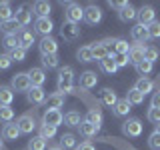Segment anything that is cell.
Listing matches in <instances>:
<instances>
[{"label": "cell", "mask_w": 160, "mask_h": 150, "mask_svg": "<svg viewBox=\"0 0 160 150\" xmlns=\"http://www.w3.org/2000/svg\"><path fill=\"white\" fill-rule=\"evenodd\" d=\"M72 88H74V70L70 66L60 68V72H58V92L66 96L68 92H72Z\"/></svg>", "instance_id": "1"}, {"label": "cell", "mask_w": 160, "mask_h": 150, "mask_svg": "<svg viewBox=\"0 0 160 150\" xmlns=\"http://www.w3.org/2000/svg\"><path fill=\"white\" fill-rule=\"evenodd\" d=\"M108 48V54L110 56H118V54H128L130 50V44L126 42L124 38H114V40H104Z\"/></svg>", "instance_id": "2"}, {"label": "cell", "mask_w": 160, "mask_h": 150, "mask_svg": "<svg viewBox=\"0 0 160 150\" xmlns=\"http://www.w3.org/2000/svg\"><path fill=\"white\" fill-rule=\"evenodd\" d=\"M10 88L14 90V92H28L30 88H32V84H30V78H28V72H18L12 76V82H10Z\"/></svg>", "instance_id": "3"}, {"label": "cell", "mask_w": 160, "mask_h": 150, "mask_svg": "<svg viewBox=\"0 0 160 150\" xmlns=\"http://www.w3.org/2000/svg\"><path fill=\"white\" fill-rule=\"evenodd\" d=\"M80 20H84V8L80 6V4H72V2H70L66 6V12H64V22L78 24Z\"/></svg>", "instance_id": "4"}, {"label": "cell", "mask_w": 160, "mask_h": 150, "mask_svg": "<svg viewBox=\"0 0 160 150\" xmlns=\"http://www.w3.org/2000/svg\"><path fill=\"white\" fill-rule=\"evenodd\" d=\"M136 18H138V24L148 26V24H152L154 20H156V12H154V8L150 6V4H144L142 8L136 10Z\"/></svg>", "instance_id": "5"}, {"label": "cell", "mask_w": 160, "mask_h": 150, "mask_svg": "<svg viewBox=\"0 0 160 150\" xmlns=\"http://www.w3.org/2000/svg\"><path fill=\"white\" fill-rule=\"evenodd\" d=\"M122 132L130 138H136V136L142 134V122H140L138 118H128L126 122L122 124Z\"/></svg>", "instance_id": "6"}, {"label": "cell", "mask_w": 160, "mask_h": 150, "mask_svg": "<svg viewBox=\"0 0 160 150\" xmlns=\"http://www.w3.org/2000/svg\"><path fill=\"white\" fill-rule=\"evenodd\" d=\"M16 126L20 130V134H30L36 128V120H34L32 114H22V116L16 120Z\"/></svg>", "instance_id": "7"}, {"label": "cell", "mask_w": 160, "mask_h": 150, "mask_svg": "<svg viewBox=\"0 0 160 150\" xmlns=\"http://www.w3.org/2000/svg\"><path fill=\"white\" fill-rule=\"evenodd\" d=\"M60 36H62L66 42H72L80 36V28L78 24H72V22H64L62 28H60Z\"/></svg>", "instance_id": "8"}, {"label": "cell", "mask_w": 160, "mask_h": 150, "mask_svg": "<svg viewBox=\"0 0 160 150\" xmlns=\"http://www.w3.org/2000/svg\"><path fill=\"white\" fill-rule=\"evenodd\" d=\"M26 94H28V102L34 104V106H40V104L46 102V92H44L42 86H32Z\"/></svg>", "instance_id": "9"}, {"label": "cell", "mask_w": 160, "mask_h": 150, "mask_svg": "<svg viewBox=\"0 0 160 150\" xmlns=\"http://www.w3.org/2000/svg\"><path fill=\"white\" fill-rule=\"evenodd\" d=\"M130 36H132V40H134L136 44H142V46H144V42H148V40H150L148 28L142 26V24H136V26H132V30H130Z\"/></svg>", "instance_id": "10"}, {"label": "cell", "mask_w": 160, "mask_h": 150, "mask_svg": "<svg viewBox=\"0 0 160 150\" xmlns=\"http://www.w3.org/2000/svg\"><path fill=\"white\" fill-rule=\"evenodd\" d=\"M34 30H36L38 34H42V38L50 36V32L54 30V24L50 18H36V22H34Z\"/></svg>", "instance_id": "11"}, {"label": "cell", "mask_w": 160, "mask_h": 150, "mask_svg": "<svg viewBox=\"0 0 160 150\" xmlns=\"http://www.w3.org/2000/svg\"><path fill=\"white\" fill-rule=\"evenodd\" d=\"M64 122V114L60 110H46L42 116V124H50V126H58Z\"/></svg>", "instance_id": "12"}, {"label": "cell", "mask_w": 160, "mask_h": 150, "mask_svg": "<svg viewBox=\"0 0 160 150\" xmlns=\"http://www.w3.org/2000/svg\"><path fill=\"white\" fill-rule=\"evenodd\" d=\"M38 48H40V54H42V56L44 54H56L58 52V42L52 36H46V38L40 40Z\"/></svg>", "instance_id": "13"}, {"label": "cell", "mask_w": 160, "mask_h": 150, "mask_svg": "<svg viewBox=\"0 0 160 150\" xmlns=\"http://www.w3.org/2000/svg\"><path fill=\"white\" fill-rule=\"evenodd\" d=\"M84 20H86L88 24H98L100 20H102V10L98 6H94V4H90V6L84 8Z\"/></svg>", "instance_id": "14"}, {"label": "cell", "mask_w": 160, "mask_h": 150, "mask_svg": "<svg viewBox=\"0 0 160 150\" xmlns=\"http://www.w3.org/2000/svg\"><path fill=\"white\" fill-rule=\"evenodd\" d=\"M64 100H66V96L60 92H54L50 94V96L46 98V102H44V106H46V110H60L64 106Z\"/></svg>", "instance_id": "15"}, {"label": "cell", "mask_w": 160, "mask_h": 150, "mask_svg": "<svg viewBox=\"0 0 160 150\" xmlns=\"http://www.w3.org/2000/svg\"><path fill=\"white\" fill-rule=\"evenodd\" d=\"M16 36H18V44H20V48H24V50L32 48V44H34V32H32V30L22 28V30H20V32L16 34Z\"/></svg>", "instance_id": "16"}, {"label": "cell", "mask_w": 160, "mask_h": 150, "mask_svg": "<svg viewBox=\"0 0 160 150\" xmlns=\"http://www.w3.org/2000/svg\"><path fill=\"white\" fill-rule=\"evenodd\" d=\"M32 14H34V12H30L26 6H20V8L16 10V14H14V20L20 24V28H26L28 24L32 22Z\"/></svg>", "instance_id": "17"}, {"label": "cell", "mask_w": 160, "mask_h": 150, "mask_svg": "<svg viewBox=\"0 0 160 150\" xmlns=\"http://www.w3.org/2000/svg\"><path fill=\"white\" fill-rule=\"evenodd\" d=\"M144 48L146 46H142V44H132L128 50V62H132L134 66H136L138 62H142L144 60Z\"/></svg>", "instance_id": "18"}, {"label": "cell", "mask_w": 160, "mask_h": 150, "mask_svg": "<svg viewBox=\"0 0 160 150\" xmlns=\"http://www.w3.org/2000/svg\"><path fill=\"white\" fill-rule=\"evenodd\" d=\"M98 84V76H96V72H92V70H86V72H82L80 74V86L82 88H94Z\"/></svg>", "instance_id": "19"}, {"label": "cell", "mask_w": 160, "mask_h": 150, "mask_svg": "<svg viewBox=\"0 0 160 150\" xmlns=\"http://www.w3.org/2000/svg\"><path fill=\"white\" fill-rule=\"evenodd\" d=\"M28 78H30V84H32V86H42V84L46 82V74H44L42 68H30Z\"/></svg>", "instance_id": "20"}, {"label": "cell", "mask_w": 160, "mask_h": 150, "mask_svg": "<svg viewBox=\"0 0 160 150\" xmlns=\"http://www.w3.org/2000/svg\"><path fill=\"white\" fill-rule=\"evenodd\" d=\"M130 106H132V104H130L126 98H118V102L112 106V112H114V116H118V118H122V116H128V112H130Z\"/></svg>", "instance_id": "21"}, {"label": "cell", "mask_w": 160, "mask_h": 150, "mask_svg": "<svg viewBox=\"0 0 160 150\" xmlns=\"http://www.w3.org/2000/svg\"><path fill=\"white\" fill-rule=\"evenodd\" d=\"M90 48H92V58L98 60V62H102L106 56H110L108 48H106V44H104V42H94V44H90Z\"/></svg>", "instance_id": "22"}, {"label": "cell", "mask_w": 160, "mask_h": 150, "mask_svg": "<svg viewBox=\"0 0 160 150\" xmlns=\"http://www.w3.org/2000/svg\"><path fill=\"white\" fill-rule=\"evenodd\" d=\"M118 18L122 20V22H130V20L136 18V10H134V6L130 2H126L122 8L118 10Z\"/></svg>", "instance_id": "23"}, {"label": "cell", "mask_w": 160, "mask_h": 150, "mask_svg": "<svg viewBox=\"0 0 160 150\" xmlns=\"http://www.w3.org/2000/svg\"><path fill=\"white\" fill-rule=\"evenodd\" d=\"M0 30H2L4 32V36H16V34L20 32V24L16 22V20H8V22H4V24H0Z\"/></svg>", "instance_id": "24"}, {"label": "cell", "mask_w": 160, "mask_h": 150, "mask_svg": "<svg viewBox=\"0 0 160 150\" xmlns=\"http://www.w3.org/2000/svg\"><path fill=\"white\" fill-rule=\"evenodd\" d=\"M34 14H36L38 18H48L50 10H52V6H50V2H44V0H38V2H34Z\"/></svg>", "instance_id": "25"}, {"label": "cell", "mask_w": 160, "mask_h": 150, "mask_svg": "<svg viewBox=\"0 0 160 150\" xmlns=\"http://www.w3.org/2000/svg\"><path fill=\"white\" fill-rule=\"evenodd\" d=\"M20 136V130L16 124H12V122H8V124H4L2 126V138L4 140H16Z\"/></svg>", "instance_id": "26"}, {"label": "cell", "mask_w": 160, "mask_h": 150, "mask_svg": "<svg viewBox=\"0 0 160 150\" xmlns=\"http://www.w3.org/2000/svg\"><path fill=\"white\" fill-rule=\"evenodd\" d=\"M14 100V90L10 86H0V106H10Z\"/></svg>", "instance_id": "27"}, {"label": "cell", "mask_w": 160, "mask_h": 150, "mask_svg": "<svg viewBox=\"0 0 160 150\" xmlns=\"http://www.w3.org/2000/svg\"><path fill=\"white\" fill-rule=\"evenodd\" d=\"M134 88H136L138 92H142L144 96H146L148 92H152L154 84H152V80H148L146 76H142V78H138V80H136V84H134Z\"/></svg>", "instance_id": "28"}, {"label": "cell", "mask_w": 160, "mask_h": 150, "mask_svg": "<svg viewBox=\"0 0 160 150\" xmlns=\"http://www.w3.org/2000/svg\"><path fill=\"white\" fill-rule=\"evenodd\" d=\"M80 122H82V118H80V112H76V110H70V112L64 114V124L70 128H74V126H80Z\"/></svg>", "instance_id": "29"}, {"label": "cell", "mask_w": 160, "mask_h": 150, "mask_svg": "<svg viewBox=\"0 0 160 150\" xmlns=\"http://www.w3.org/2000/svg\"><path fill=\"white\" fill-rule=\"evenodd\" d=\"M78 130H80V134H82V136L92 138L94 134L100 130V126H94V124H90V122H86V120H82V122H80V126H78Z\"/></svg>", "instance_id": "30"}, {"label": "cell", "mask_w": 160, "mask_h": 150, "mask_svg": "<svg viewBox=\"0 0 160 150\" xmlns=\"http://www.w3.org/2000/svg\"><path fill=\"white\" fill-rule=\"evenodd\" d=\"M78 144H76V136L74 134H62L60 136V148L62 150H70V148H76Z\"/></svg>", "instance_id": "31"}, {"label": "cell", "mask_w": 160, "mask_h": 150, "mask_svg": "<svg viewBox=\"0 0 160 150\" xmlns=\"http://www.w3.org/2000/svg\"><path fill=\"white\" fill-rule=\"evenodd\" d=\"M58 64H60L58 54H44V56H42V66L44 68L54 70V68H58Z\"/></svg>", "instance_id": "32"}, {"label": "cell", "mask_w": 160, "mask_h": 150, "mask_svg": "<svg viewBox=\"0 0 160 150\" xmlns=\"http://www.w3.org/2000/svg\"><path fill=\"white\" fill-rule=\"evenodd\" d=\"M14 14H12V8H10L8 2H0V24L8 22V20H12Z\"/></svg>", "instance_id": "33"}, {"label": "cell", "mask_w": 160, "mask_h": 150, "mask_svg": "<svg viewBox=\"0 0 160 150\" xmlns=\"http://www.w3.org/2000/svg\"><path fill=\"white\" fill-rule=\"evenodd\" d=\"M38 136H42L44 140H50L56 136V126H50V124H40L38 126Z\"/></svg>", "instance_id": "34"}, {"label": "cell", "mask_w": 160, "mask_h": 150, "mask_svg": "<svg viewBox=\"0 0 160 150\" xmlns=\"http://www.w3.org/2000/svg\"><path fill=\"white\" fill-rule=\"evenodd\" d=\"M86 122L90 124H94V126H100L102 124V112H100L98 108H92V110H88V114H86Z\"/></svg>", "instance_id": "35"}, {"label": "cell", "mask_w": 160, "mask_h": 150, "mask_svg": "<svg viewBox=\"0 0 160 150\" xmlns=\"http://www.w3.org/2000/svg\"><path fill=\"white\" fill-rule=\"evenodd\" d=\"M102 102L106 104V106H114V104L118 102L116 92H114V90H110V88H104L102 90Z\"/></svg>", "instance_id": "36"}, {"label": "cell", "mask_w": 160, "mask_h": 150, "mask_svg": "<svg viewBox=\"0 0 160 150\" xmlns=\"http://www.w3.org/2000/svg\"><path fill=\"white\" fill-rule=\"evenodd\" d=\"M100 68L104 70V72H108V74H114L118 70V66H116V62H114V56H106L100 62Z\"/></svg>", "instance_id": "37"}, {"label": "cell", "mask_w": 160, "mask_h": 150, "mask_svg": "<svg viewBox=\"0 0 160 150\" xmlns=\"http://www.w3.org/2000/svg\"><path fill=\"white\" fill-rule=\"evenodd\" d=\"M126 100H128L130 104H142V102H144V94L138 92L136 88H130L128 94H126Z\"/></svg>", "instance_id": "38"}, {"label": "cell", "mask_w": 160, "mask_h": 150, "mask_svg": "<svg viewBox=\"0 0 160 150\" xmlns=\"http://www.w3.org/2000/svg\"><path fill=\"white\" fill-rule=\"evenodd\" d=\"M28 150H46V140L42 136H34L28 140Z\"/></svg>", "instance_id": "39"}, {"label": "cell", "mask_w": 160, "mask_h": 150, "mask_svg": "<svg viewBox=\"0 0 160 150\" xmlns=\"http://www.w3.org/2000/svg\"><path fill=\"white\" fill-rule=\"evenodd\" d=\"M76 58L80 60V62H92V60H94L92 58V48H90V46H82L76 52Z\"/></svg>", "instance_id": "40"}, {"label": "cell", "mask_w": 160, "mask_h": 150, "mask_svg": "<svg viewBox=\"0 0 160 150\" xmlns=\"http://www.w3.org/2000/svg\"><path fill=\"white\" fill-rule=\"evenodd\" d=\"M158 56H160V50L156 46H146L144 48V60H148V62L154 64V60H158Z\"/></svg>", "instance_id": "41"}, {"label": "cell", "mask_w": 160, "mask_h": 150, "mask_svg": "<svg viewBox=\"0 0 160 150\" xmlns=\"http://www.w3.org/2000/svg\"><path fill=\"white\" fill-rule=\"evenodd\" d=\"M136 72L140 74V78L146 76V74H150V72H152V62H148V60L138 62V64H136Z\"/></svg>", "instance_id": "42"}, {"label": "cell", "mask_w": 160, "mask_h": 150, "mask_svg": "<svg viewBox=\"0 0 160 150\" xmlns=\"http://www.w3.org/2000/svg\"><path fill=\"white\" fill-rule=\"evenodd\" d=\"M12 118H14V110L10 108V106H0V122H12Z\"/></svg>", "instance_id": "43"}, {"label": "cell", "mask_w": 160, "mask_h": 150, "mask_svg": "<svg viewBox=\"0 0 160 150\" xmlns=\"http://www.w3.org/2000/svg\"><path fill=\"white\" fill-rule=\"evenodd\" d=\"M2 44H4V48L6 50H16V48H20V44H18V36H4V40H2Z\"/></svg>", "instance_id": "44"}, {"label": "cell", "mask_w": 160, "mask_h": 150, "mask_svg": "<svg viewBox=\"0 0 160 150\" xmlns=\"http://www.w3.org/2000/svg\"><path fill=\"white\" fill-rule=\"evenodd\" d=\"M10 60H12V62H24V60H26V50L24 48L12 50V52H10Z\"/></svg>", "instance_id": "45"}, {"label": "cell", "mask_w": 160, "mask_h": 150, "mask_svg": "<svg viewBox=\"0 0 160 150\" xmlns=\"http://www.w3.org/2000/svg\"><path fill=\"white\" fill-rule=\"evenodd\" d=\"M148 34L150 38H160V20H154L152 24H148Z\"/></svg>", "instance_id": "46"}, {"label": "cell", "mask_w": 160, "mask_h": 150, "mask_svg": "<svg viewBox=\"0 0 160 150\" xmlns=\"http://www.w3.org/2000/svg\"><path fill=\"white\" fill-rule=\"evenodd\" d=\"M148 146L152 148V150H160V134L156 132V130L150 134V138H148Z\"/></svg>", "instance_id": "47"}, {"label": "cell", "mask_w": 160, "mask_h": 150, "mask_svg": "<svg viewBox=\"0 0 160 150\" xmlns=\"http://www.w3.org/2000/svg\"><path fill=\"white\" fill-rule=\"evenodd\" d=\"M148 120L154 124H160V108H148Z\"/></svg>", "instance_id": "48"}, {"label": "cell", "mask_w": 160, "mask_h": 150, "mask_svg": "<svg viewBox=\"0 0 160 150\" xmlns=\"http://www.w3.org/2000/svg\"><path fill=\"white\" fill-rule=\"evenodd\" d=\"M12 60H10V54H0V70H8Z\"/></svg>", "instance_id": "49"}, {"label": "cell", "mask_w": 160, "mask_h": 150, "mask_svg": "<svg viewBox=\"0 0 160 150\" xmlns=\"http://www.w3.org/2000/svg\"><path fill=\"white\" fill-rule=\"evenodd\" d=\"M114 62H116L118 68L126 66V64H128V54H118V56H114Z\"/></svg>", "instance_id": "50"}, {"label": "cell", "mask_w": 160, "mask_h": 150, "mask_svg": "<svg viewBox=\"0 0 160 150\" xmlns=\"http://www.w3.org/2000/svg\"><path fill=\"white\" fill-rule=\"evenodd\" d=\"M76 150H96V148H94L92 142H88V140H86V142H80L78 146H76Z\"/></svg>", "instance_id": "51"}, {"label": "cell", "mask_w": 160, "mask_h": 150, "mask_svg": "<svg viewBox=\"0 0 160 150\" xmlns=\"http://www.w3.org/2000/svg\"><path fill=\"white\" fill-rule=\"evenodd\" d=\"M152 108H160V90L158 92H154V96H152V104H150Z\"/></svg>", "instance_id": "52"}, {"label": "cell", "mask_w": 160, "mask_h": 150, "mask_svg": "<svg viewBox=\"0 0 160 150\" xmlns=\"http://www.w3.org/2000/svg\"><path fill=\"white\" fill-rule=\"evenodd\" d=\"M48 150H62V148H60V146H50Z\"/></svg>", "instance_id": "53"}, {"label": "cell", "mask_w": 160, "mask_h": 150, "mask_svg": "<svg viewBox=\"0 0 160 150\" xmlns=\"http://www.w3.org/2000/svg\"><path fill=\"white\" fill-rule=\"evenodd\" d=\"M156 132H158V134H160V124H156Z\"/></svg>", "instance_id": "54"}, {"label": "cell", "mask_w": 160, "mask_h": 150, "mask_svg": "<svg viewBox=\"0 0 160 150\" xmlns=\"http://www.w3.org/2000/svg\"><path fill=\"white\" fill-rule=\"evenodd\" d=\"M0 150H4V144H2V140H0Z\"/></svg>", "instance_id": "55"}]
</instances>
